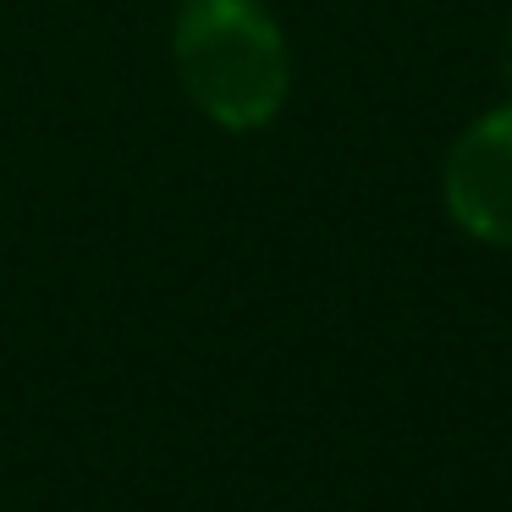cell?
<instances>
[{
	"mask_svg": "<svg viewBox=\"0 0 512 512\" xmlns=\"http://www.w3.org/2000/svg\"><path fill=\"white\" fill-rule=\"evenodd\" d=\"M171 61L188 100L226 133L276 122L292 89L287 39L265 0H182Z\"/></svg>",
	"mask_w": 512,
	"mask_h": 512,
	"instance_id": "cell-1",
	"label": "cell"
},
{
	"mask_svg": "<svg viewBox=\"0 0 512 512\" xmlns=\"http://www.w3.org/2000/svg\"><path fill=\"white\" fill-rule=\"evenodd\" d=\"M441 199L457 232L485 248H512V100L474 116L452 138L441 166Z\"/></svg>",
	"mask_w": 512,
	"mask_h": 512,
	"instance_id": "cell-2",
	"label": "cell"
},
{
	"mask_svg": "<svg viewBox=\"0 0 512 512\" xmlns=\"http://www.w3.org/2000/svg\"><path fill=\"white\" fill-rule=\"evenodd\" d=\"M501 72H507V83H512V28H507V56H501Z\"/></svg>",
	"mask_w": 512,
	"mask_h": 512,
	"instance_id": "cell-3",
	"label": "cell"
}]
</instances>
